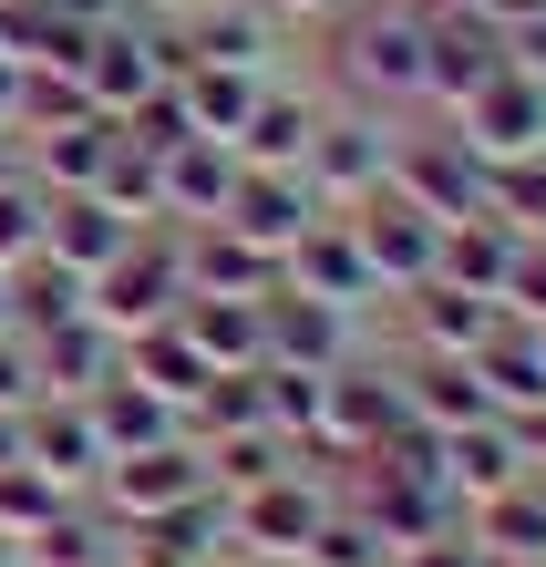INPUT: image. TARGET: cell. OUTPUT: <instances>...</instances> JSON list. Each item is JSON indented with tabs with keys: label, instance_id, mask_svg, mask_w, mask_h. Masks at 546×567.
I'll use <instances>...</instances> for the list:
<instances>
[{
	"label": "cell",
	"instance_id": "cell-1",
	"mask_svg": "<svg viewBox=\"0 0 546 567\" xmlns=\"http://www.w3.org/2000/svg\"><path fill=\"white\" fill-rule=\"evenodd\" d=\"M330 73L371 114L423 104V11L413 0H340L330 11Z\"/></svg>",
	"mask_w": 546,
	"mask_h": 567
},
{
	"label": "cell",
	"instance_id": "cell-2",
	"mask_svg": "<svg viewBox=\"0 0 546 567\" xmlns=\"http://www.w3.org/2000/svg\"><path fill=\"white\" fill-rule=\"evenodd\" d=\"M93 320L114 330V341H134V330H155V320H176L186 310V227H134V248L114 258L104 279H93V299H83Z\"/></svg>",
	"mask_w": 546,
	"mask_h": 567
},
{
	"label": "cell",
	"instance_id": "cell-3",
	"mask_svg": "<svg viewBox=\"0 0 546 567\" xmlns=\"http://www.w3.org/2000/svg\"><path fill=\"white\" fill-rule=\"evenodd\" d=\"M340 506V475L320 454H299L289 475H268L248 495H227V547H248V557H299L320 537V516Z\"/></svg>",
	"mask_w": 546,
	"mask_h": 567
},
{
	"label": "cell",
	"instance_id": "cell-4",
	"mask_svg": "<svg viewBox=\"0 0 546 567\" xmlns=\"http://www.w3.org/2000/svg\"><path fill=\"white\" fill-rule=\"evenodd\" d=\"M392 423H413V403H402V361H382V351H351L340 372L320 382V433H310V454L330 464H351V454H371Z\"/></svg>",
	"mask_w": 546,
	"mask_h": 567
},
{
	"label": "cell",
	"instance_id": "cell-5",
	"mask_svg": "<svg viewBox=\"0 0 546 567\" xmlns=\"http://www.w3.org/2000/svg\"><path fill=\"white\" fill-rule=\"evenodd\" d=\"M186 73V42H176V21H145V11H124L93 31V52H83V93H93V114H134L155 83H176Z\"/></svg>",
	"mask_w": 546,
	"mask_h": 567
},
{
	"label": "cell",
	"instance_id": "cell-6",
	"mask_svg": "<svg viewBox=\"0 0 546 567\" xmlns=\"http://www.w3.org/2000/svg\"><path fill=\"white\" fill-rule=\"evenodd\" d=\"M299 176H310L320 217H351L361 196H382V176H392V124L371 114V104L320 114V135H310V155H299Z\"/></svg>",
	"mask_w": 546,
	"mask_h": 567
},
{
	"label": "cell",
	"instance_id": "cell-7",
	"mask_svg": "<svg viewBox=\"0 0 546 567\" xmlns=\"http://www.w3.org/2000/svg\"><path fill=\"white\" fill-rule=\"evenodd\" d=\"M495 73H505V31L474 11V0L423 11V104H433V114H464Z\"/></svg>",
	"mask_w": 546,
	"mask_h": 567
},
{
	"label": "cell",
	"instance_id": "cell-8",
	"mask_svg": "<svg viewBox=\"0 0 546 567\" xmlns=\"http://www.w3.org/2000/svg\"><path fill=\"white\" fill-rule=\"evenodd\" d=\"M186 495H207V444L176 433V444H145V454H114L104 475H93V506L114 526H145L165 506H186Z\"/></svg>",
	"mask_w": 546,
	"mask_h": 567
},
{
	"label": "cell",
	"instance_id": "cell-9",
	"mask_svg": "<svg viewBox=\"0 0 546 567\" xmlns=\"http://www.w3.org/2000/svg\"><path fill=\"white\" fill-rule=\"evenodd\" d=\"M382 186H402V196H413L423 217H443V227L485 207V165L464 155L454 124H433V135H392V176H382Z\"/></svg>",
	"mask_w": 546,
	"mask_h": 567
},
{
	"label": "cell",
	"instance_id": "cell-10",
	"mask_svg": "<svg viewBox=\"0 0 546 567\" xmlns=\"http://www.w3.org/2000/svg\"><path fill=\"white\" fill-rule=\"evenodd\" d=\"M289 289H310V299H330V310H351V320L392 310V289H382V269L361 258L351 217H310V227H299V248H289Z\"/></svg>",
	"mask_w": 546,
	"mask_h": 567
},
{
	"label": "cell",
	"instance_id": "cell-11",
	"mask_svg": "<svg viewBox=\"0 0 546 567\" xmlns=\"http://www.w3.org/2000/svg\"><path fill=\"white\" fill-rule=\"evenodd\" d=\"M351 238H361L371 269H382V289L402 299V289H423V279H433V258H443V217H423L402 186H382V196H361V207H351Z\"/></svg>",
	"mask_w": 546,
	"mask_h": 567
},
{
	"label": "cell",
	"instance_id": "cell-12",
	"mask_svg": "<svg viewBox=\"0 0 546 567\" xmlns=\"http://www.w3.org/2000/svg\"><path fill=\"white\" fill-rule=\"evenodd\" d=\"M186 62H227V73H279L289 52V21L268 11V0H196V11L176 21Z\"/></svg>",
	"mask_w": 546,
	"mask_h": 567
},
{
	"label": "cell",
	"instance_id": "cell-13",
	"mask_svg": "<svg viewBox=\"0 0 546 567\" xmlns=\"http://www.w3.org/2000/svg\"><path fill=\"white\" fill-rule=\"evenodd\" d=\"M258 330H268V361H289V372H340L361 351V320L310 299V289H289V279L258 299Z\"/></svg>",
	"mask_w": 546,
	"mask_h": 567
},
{
	"label": "cell",
	"instance_id": "cell-14",
	"mask_svg": "<svg viewBox=\"0 0 546 567\" xmlns=\"http://www.w3.org/2000/svg\"><path fill=\"white\" fill-rule=\"evenodd\" d=\"M21 464H42V475L62 495H93V475H104V433H93V403H73V392H42V403L21 413Z\"/></svg>",
	"mask_w": 546,
	"mask_h": 567
},
{
	"label": "cell",
	"instance_id": "cell-15",
	"mask_svg": "<svg viewBox=\"0 0 546 567\" xmlns=\"http://www.w3.org/2000/svg\"><path fill=\"white\" fill-rule=\"evenodd\" d=\"M402 310V351H443V361H474L505 330V310L495 299H474V289H454V279H423V289H402L392 299Z\"/></svg>",
	"mask_w": 546,
	"mask_h": 567
},
{
	"label": "cell",
	"instance_id": "cell-16",
	"mask_svg": "<svg viewBox=\"0 0 546 567\" xmlns=\"http://www.w3.org/2000/svg\"><path fill=\"white\" fill-rule=\"evenodd\" d=\"M443 124L464 135L474 165H505V155H536V145H546V93H536L526 73H495L464 114H443Z\"/></svg>",
	"mask_w": 546,
	"mask_h": 567
},
{
	"label": "cell",
	"instance_id": "cell-17",
	"mask_svg": "<svg viewBox=\"0 0 546 567\" xmlns=\"http://www.w3.org/2000/svg\"><path fill=\"white\" fill-rule=\"evenodd\" d=\"M310 217H320V196H310V176H299V165H237V196H227L217 227H237V238H258V248L289 258Z\"/></svg>",
	"mask_w": 546,
	"mask_h": 567
},
{
	"label": "cell",
	"instance_id": "cell-18",
	"mask_svg": "<svg viewBox=\"0 0 546 567\" xmlns=\"http://www.w3.org/2000/svg\"><path fill=\"white\" fill-rule=\"evenodd\" d=\"M227 196H237V155L217 135H186V145L155 155V207H165V227H217Z\"/></svg>",
	"mask_w": 546,
	"mask_h": 567
},
{
	"label": "cell",
	"instance_id": "cell-19",
	"mask_svg": "<svg viewBox=\"0 0 546 567\" xmlns=\"http://www.w3.org/2000/svg\"><path fill=\"white\" fill-rule=\"evenodd\" d=\"M279 279H289L279 248L237 238V227H186V299L196 289H207V299H268Z\"/></svg>",
	"mask_w": 546,
	"mask_h": 567
},
{
	"label": "cell",
	"instance_id": "cell-20",
	"mask_svg": "<svg viewBox=\"0 0 546 567\" xmlns=\"http://www.w3.org/2000/svg\"><path fill=\"white\" fill-rule=\"evenodd\" d=\"M31 372H42V392H73V403H83V392H104L124 372V341L83 310V320H62V330H31Z\"/></svg>",
	"mask_w": 546,
	"mask_h": 567
},
{
	"label": "cell",
	"instance_id": "cell-21",
	"mask_svg": "<svg viewBox=\"0 0 546 567\" xmlns=\"http://www.w3.org/2000/svg\"><path fill=\"white\" fill-rule=\"evenodd\" d=\"M124 248H134V217H114L104 196H52L42 207V258H62V269L104 279Z\"/></svg>",
	"mask_w": 546,
	"mask_h": 567
},
{
	"label": "cell",
	"instance_id": "cell-22",
	"mask_svg": "<svg viewBox=\"0 0 546 567\" xmlns=\"http://www.w3.org/2000/svg\"><path fill=\"white\" fill-rule=\"evenodd\" d=\"M310 135H320V104H310L299 83L268 73L258 104H248V124L227 135V155H237V165H299V155H310Z\"/></svg>",
	"mask_w": 546,
	"mask_h": 567
},
{
	"label": "cell",
	"instance_id": "cell-23",
	"mask_svg": "<svg viewBox=\"0 0 546 567\" xmlns=\"http://www.w3.org/2000/svg\"><path fill=\"white\" fill-rule=\"evenodd\" d=\"M114 135H124L114 114H73V124H52V135H21L31 186H42V196H93V176H104Z\"/></svg>",
	"mask_w": 546,
	"mask_h": 567
},
{
	"label": "cell",
	"instance_id": "cell-24",
	"mask_svg": "<svg viewBox=\"0 0 546 567\" xmlns=\"http://www.w3.org/2000/svg\"><path fill=\"white\" fill-rule=\"evenodd\" d=\"M21 567H124V526L93 506V495H62V506L21 537Z\"/></svg>",
	"mask_w": 546,
	"mask_h": 567
},
{
	"label": "cell",
	"instance_id": "cell-25",
	"mask_svg": "<svg viewBox=\"0 0 546 567\" xmlns=\"http://www.w3.org/2000/svg\"><path fill=\"white\" fill-rule=\"evenodd\" d=\"M464 537L485 547L495 567H546V475L485 495V506H464Z\"/></svg>",
	"mask_w": 546,
	"mask_h": 567
},
{
	"label": "cell",
	"instance_id": "cell-26",
	"mask_svg": "<svg viewBox=\"0 0 546 567\" xmlns=\"http://www.w3.org/2000/svg\"><path fill=\"white\" fill-rule=\"evenodd\" d=\"M443 485L464 495V506H485V495L505 485H526V454H516V423L485 413V423H464V433H443Z\"/></svg>",
	"mask_w": 546,
	"mask_h": 567
},
{
	"label": "cell",
	"instance_id": "cell-27",
	"mask_svg": "<svg viewBox=\"0 0 546 567\" xmlns=\"http://www.w3.org/2000/svg\"><path fill=\"white\" fill-rule=\"evenodd\" d=\"M93 403V433H104V454H145V444H176L186 433V413L165 403L155 382H134V372H114L104 392H83Z\"/></svg>",
	"mask_w": 546,
	"mask_h": 567
},
{
	"label": "cell",
	"instance_id": "cell-28",
	"mask_svg": "<svg viewBox=\"0 0 546 567\" xmlns=\"http://www.w3.org/2000/svg\"><path fill=\"white\" fill-rule=\"evenodd\" d=\"M516 248H526L516 227L474 207V217H454V227H443V258H433V279H454V289H474V299H505V269H516Z\"/></svg>",
	"mask_w": 546,
	"mask_h": 567
},
{
	"label": "cell",
	"instance_id": "cell-29",
	"mask_svg": "<svg viewBox=\"0 0 546 567\" xmlns=\"http://www.w3.org/2000/svg\"><path fill=\"white\" fill-rule=\"evenodd\" d=\"M176 330H186L196 351H207V372H258V361H268L258 299H207V289H196L186 310H176Z\"/></svg>",
	"mask_w": 546,
	"mask_h": 567
},
{
	"label": "cell",
	"instance_id": "cell-30",
	"mask_svg": "<svg viewBox=\"0 0 546 567\" xmlns=\"http://www.w3.org/2000/svg\"><path fill=\"white\" fill-rule=\"evenodd\" d=\"M474 382H485V403H495V413H536V403H546V341L505 320L495 341L474 351Z\"/></svg>",
	"mask_w": 546,
	"mask_h": 567
},
{
	"label": "cell",
	"instance_id": "cell-31",
	"mask_svg": "<svg viewBox=\"0 0 546 567\" xmlns=\"http://www.w3.org/2000/svg\"><path fill=\"white\" fill-rule=\"evenodd\" d=\"M124 372H134V382H155V392H165V403H176V413H186L196 392L217 382V372H207V351H196V341H186L176 320H155V330H134V341H124Z\"/></svg>",
	"mask_w": 546,
	"mask_h": 567
},
{
	"label": "cell",
	"instance_id": "cell-32",
	"mask_svg": "<svg viewBox=\"0 0 546 567\" xmlns=\"http://www.w3.org/2000/svg\"><path fill=\"white\" fill-rule=\"evenodd\" d=\"M83 299H93L83 269H62V258H21V269H11V330H21V341H31V330H62V320H83Z\"/></svg>",
	"mask_w": 546,
	"mask_h": 567
},
{
	"label": "cell",
	"instance_id": "cell-33",
	"mask_svg": "<svg viewBox=\"0 0 546 567\" xmlns=\"http://www.w3.org/2000/svg\"><path fill=\"white\" fill-rule=\"evenodd\" d=\"M258 83L268 73H227V62H186L176 73V93H186V114H196V135H237V124H248V104H258Z\"/></svg>",
	"mask_w": 546,
	"mask_h": 567
},
{
	"label": "cell",
	"instance_id": "cell-34",
	"mask_svg": "<svg viewBox=\"0 0 546 567\" xmlns=\"http://www.w3.org/2000/svg\"><path fill=\"white\" fill-rule=\"evenodd\" d=\"M289 464H299L289 433L248 423V433H217V444H207V485H217V495H248V485H268V475H289Z\"/></svg>",
	"mask_w": 546,
	"mask_h": 567
},
{
	"label": "cell",
	"instance_id": "cell-35",
	"mask_svg": "<svg viewBox=\"0 0 546 567\" xmlns=\"http://www.w3.org/2000/svg\"><path fill=\"white\" fill-rule=\"evenodd\" d=\"M485 217H505L516 238H546V145L485 165Z\"/></svg>",
	"mask_w": 546,
	"mask_h": 567
},
{
	"label": "cell",
	"instance_id": "cell-36",
	"mask_svg": "<svg viewBox=\"0 0 546 567\" xmlns=\"http://www.w3.org/2000/svg\"><path fill=\"white\" fill-rule=\"evenodd\" d=\"M320 382H330V372H289V361H258V403H268V433H289L299 454H310V433H320Z\"/></svg>",
	"mask_w": 546,
	"mask_h": 567
},
{
	"label": "cell",
	"instance_id": "cell-37",
	"mask_svg": "<svg viewBox=\"0 0 546 567\" xmlns=\"http://www.w3.org/2000/svg\"><path fill=\"white\" fill-rule=\"evenodd\" d=\"M93 196H104L114 217H134V227L165 217V207H155V155L134 145V135H114V155H104V176H93Z\"/></svg>",
	"mask_w": 546,
	"mask_h": 567
},
{
	"label": "cell",
	"instance_id": "cell-38",
	"mask_svg": "<svg viewBox=\"0 0 546 567\" xmlns=\"http://www.w3.org/2000/svg\"><path fill=\"white\" fill-rule=\"evenodd\" d=\"M299 567H392V547H382V526H371L361 506H330L320 537L299 547Z\"/></svg>",
	"mask_w": 546,
	"mask_h": 567
},
{
	"label": "cell",
	"instance_id": "cell-39",
	"mask_svg": "<svg viewBox=\"0 0 546 567\" xmlns=\"http://www.w3.org/2000/svg\"><path fill=\"white\" fill-rule=\"evenodd\" d=\"M73 114H93L83 73H42V62H21V135H52V124H73Z\"/></svg>",
	"mask_w": 546,
	"mask_h": 567
},
{
	"label": "cell",
	"instance_id": "cell-40",
	"mask_svg": "<svg viewBox=\"0 0 546 567\" xmlns=\"http://www.w3.org/2000/svg\"><path fill=\"white\" fill-rule=\"evenodd\" d=\"M52 506H62V485L42 475V464H0V537H11V547H21Z\"/></svg>",
	"mask_w": 546,
	"mask_h": 567
},
{
	"label": "cell",
	"instance_id": "cell-41",
	"mask_svg": "<svg viewBox=\"0 0 546 567\" xmlns=\"http://www.w3.org/2000/svg\"><path fill=\"white\" fill-rule=\"evenodd\" d=\"M42 207H52V196L42 186H0V269H21V258H42Z\"/></svg>",
	"mask_w": 546,
	"mask_h": 567
},
{
	"label": "cell",
	"instance_id": "cell-42",
	"mask_svg": "<svg viewBox=\"0 0 546 567\" xmlns=\"http://www.w3.org/2000/svg\"><path fill=\"white\" fill-rule=\"evenodd\" d=\"M124 135L145 145V155H165V145H186V135H196V114H186V93H176V83H155L145 104L124 114Z\"/></svg>",
	"mask_w": 546,
	"mask_h": 567
},
{
	"label": "cell",
	"instance_id": "cell-43",
	"mask_svg": "<svg viewBox=\"0 0 546 567\" xmlns=\"http://www.w3.org/2000/svg\"><path fill=\"white\" fill-rule=\"evenodd\" d=\"M516 330H546V238H526L516 248V269H505V299H495Z\"/></svg>",
	"mask_w": 546,
	"mask_h": 567
},
{
	"label": "cell",
	"instance_id": "cell-44",
	"mask_svg": "<svg viewBox=\"0 0 546 567\" xmlns=\"http://www.w3.org/2000/svg\"><path fill=\"white\" fill-rule=\"evenodd\" d=\"M42 403V372H31V341L21 330H0V413H31Z\"/></svg>",
	"mask_w": 546,
	"mask_h": 567
},
{
	"label": "cell",
	"instance_id": "cell-45",
	"mask_svg": "<svg viewBox=\"0 0 546 567\" xmlns=\"http://www.w3.org/2000/svg\"><path fill=\"white\" fill-rule=\"evenodd\" d=\"M505 73H526V83L546 93V11H536V21H505Z\"/></svg>",
	"mask_w": 546,
	"mask_h": 567
},
{
	"label": "cell",
	"instance_id": "cell-46",
	"mask_svg": "<svg viewBox=\"0 0 546 567\" xmlns=\"http://www.w3.org/2000/svg\"><path fill=\"white\" fill-rule=\"evenodd\" d=\"M392 567H495V557H485V547H474L464 526H454V537H423V547H402Z\"/></svg>",
	"mask_w": 546,
	"mask_h": 567
},
{
	"label": "cell",
	"instance_id": "cell-47",
	"mask_svg": "<svg viewBox=\"0 0 546 567\" xmlns=\"http://www.w3.org/2000/svg\"><path fill=\"white\" fill-rule=\"evenodd\" d=\"M42 11H62V21H83V31H104V21H124L134 0H42Z\"/></svg>",
	"mask_w": 546,
	"mask_h": 567
},
{
	"label": "cell",
	"instance_id": "cell-48",
	"mask_svg": "<svg viewBox=\"0 0 546 567\" xmlns=\"http://www.w3.org/2000/svg\"><path fill=\"white\" fill-rule=\"evenodd\" d=\"M0 135H21V62H0Z\"/></svg>",
	"mask_w": 546,
	"mask_h": 567
},
{
	"label": "cell",
	"instance_id": "cell-49",
	"mask_svg": "<svg viewBox=\"0 0 546 567\" xmlns=\"http://www.w3.org/2000/svg\"><path fill=\"white\" fill-rule=\"evenodd\" d=\"M268 11H279V21H330L340 0H268Z\"/></svg>",
	"mask_w": 546,
	"mask_h": 567
},
{
	"label": "cell",
	"instance_id": "cell-50",
	"mask_svg": "<svg viewBox=\"0 0 546 567\" xmlns=\"http://www.w3.org/2000/svg\"><path fill=\"white\" fill-rule=\"evenodd\" d=\"M31 176V155H21V135H0V186H21Z\"/></svg>",
	"mask_w": 546,
	"mask_h": 567
},
{
	"label": "cell",
	"instance_id": "cell-51",
	"mask_svg": "<svg viewBox=\"0 0 546 567\" xmlns=\"http://www.w3.org/2000/svg\"><path fill=\"white\" fill-rule=\"evenodd\" d=\"M134 11H145V21H186L196 0H134Z\"/></svg>",
	"mask_w": 546,
	"mask_h": 567
},
{
	"label": "cell",
	"instance_id": "cell-52",
	"mask_svg": "<svg viewBox=\"0 0 546 567\" xmlns=\"http://www.w3.org/2000/svg\"><path fill=\"white\" fill-rule=\"evenodd\" d=\"M217 567H299V557H248V547H227Z\"/></svg>",
	"mask_w": 546,
	"mask_h": 567
},
{
	"label": "cell",
	"instance_id": "cell-53",
	"mask_svg": "<svg viewBox=\"0 0 546 567\" xmlns=\"http://www.w3.org/2000/svg\"><path fill=\"white\" fill-rule=\"evenodd\" d=\"M0 330H11V269H0Z\"/></svg>",
	"mask_w": 546,
	"mask_h": 567
},
{
	"label": "cell",
	"instance_id": "cell-54",
	"mask_svg": "<svg viewBox=\"0 0 546 567\" xmlns=\"http://www.w3.org/2000/svg\"><path fill=\"white\" fill-rule=\"evenodd\" d=\"M536 341H546V330H536Z\"/></svg>",
	"mask_w": 546,
	"mask_h": 567
},
{
	"label": "cell",
	"instance_id": "cell-55",
	"mask_svg": "<svg viewBox=\"0 0 546 567\" xmlns=\"http://www.w3.org/2000/svg\"><path fill=\"white\" fill-rule=\"evenodd\" d=\"M11 567H21V557H11Z\"/></svg>",
	"mask_w": 546,
	"mask_h": 567
}]
</instances>
